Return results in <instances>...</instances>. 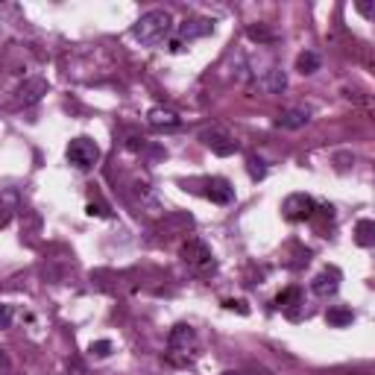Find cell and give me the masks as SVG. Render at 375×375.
Listing matches in <instances>:
<instances>
[{"mask_svg":"<svg viewBox=\"0 0 375 375\" xmlns=\"http://www.w3.org/2000/svg\"><path fill=\"white\" fill-rule=\"evenodd\" d=\"M170 33H173V18L168 9H150L132 26V35L141 41L144 47H159Z\"/></svg>","mask_w":375,"mask_h":375,"instance_id":"cell-1","label":"cell"},{"mask_svg":"<svg viewBox=\"0 0 375 375\" xmlns=\"http://www.w3.org/2000/svg\"><path fill=\"white\" fill-rule=\"evenodd\" d=\"M67 161L79 170H91L94 164L100 161V147H97V141H91L88 135H77V138H71V144H67Z\"/></svg>","mask_w":375,"mask_h":375,"instance_id":"cell-2","label":"cell"},{"mask_svg":"<svg viewBox=\"0 0 375 375\" xmlns=\"http://www.w3.org/2000/svg\"><path fill=\"white\" fill-rule=\"evenodd\" d=\"M168 349L173 358H185L191 360L193 352H197V331H193L188 323H179L170 328V335H168Z\"/></svg>","mask_w":375,"mask_h":375,"instance_id":"cell-3","label":"cell"},{"mask_svg":"<svg viewBox=\"0 0 375 375\" xmlns=\"http://www.w3.org/2000/svg\"><path fill=\"white\" fill-rule=\"evenodd\" d=\"M317 212L314 200L308 197V193H290V197H285L282 202V214L290 220V223H302V220H311Z\"/></svg>","mask_w":375,"mask_h":375,"instance_id":"cell-4","label":"cell"},{"mask_svg":"<svg viewBox=\"0 0 375 375\" xmlns=\"http://www.w3.org/2000/svg\"><path fill=\"white\" fill-rule=\"evenodd\" d=\"M182 261L193 270H208L214 267V258H212V249H208L200 238H191L185 246H182Z\"/></svg>","mask_w":375,"mask_h":375,"instance_id":"cell-5","label":"cell"},{"mask_svg":"<svg viewBox=\"0 0 375 375\" xmlns=\"http://www.w3.org/2000/svg\"><path fill=\"white\" fill-rule=\"evenodd\" d=\"M202 144L214 152V156H234L238 152V141L229 135V132H223V129H205L202 132Z\"/></svg>","mask_w":375,"mask_h":375,"instance_id":"cell-6","label":"cell"},{"mask_svg":"<svg viewBox=\"0 0 375 375\" xmlns=\"http://www.w3.org/2000/svg\"><path fill=\"white\" fill-rule=\"evenodd\" d=\"M340 270L337 267H326V270H319L317 276H314V282H311V290L317 296H323V299H328V296H335L337 290H340Z\"/></svg>","mask_w":375,"mask_h":375,"instance_id":"cell-7","label":"cell"},{"mask_svg":"<svg viewBox=\"0 0 375 375\" xmlns=\"http://www.w3.org/2000/svg\"><path fill=\"white\" fill-rule=\"evenodd\" d=\"M205 197L212 200V202H217V205H229V202L234 200V188H232L229 179L212 176V179L205 182Z\"/></svg>","mask_w":375,"mask_h":375,"instance_id":"cell-8","label":"cell"},{"mask_svg":"<svg viewBox=\"0 0 375 375\" xmlns=\"http://www.w3.org/2000/svg\"><path fill=\"white\" fill-rule=\"evenodd\" d=\"M47 88H50V86H47V79L33 77V79H26L24 86L18 88V97H15V100H18V106H35L41 97L47 94Z\"/></svg>","mask_w":375,"mask_h":375,"instance_id":"cell-9","label":"cell"},{"mask_svg":"<svg viewBox=\"0 0 375 375\" xmlns=\"http://www.w3.org/2000/svg\"><path fill=\"white\" fill-rule=\"evenodd\" d=\"M147 120H150V127H152V129H179V127H182V118H179L173 109H161V106L150 109V112H147Z\"/></svg>","mask_w":375,"mask_h":375,"instance_id":"cell-10","label":"cell"},{"mask_svg":"<svg viewBox=\"0 0 375 375\" xmlns=\"http://www.w3.org/2000/svg\"><path fill=\"white\" fill-rule=\"evenodd\" d=\"M208 33H214V21H208V18H188L182 26H179V38L182 41L202 38Z\"/></svg>","mask_w":375,"mask_h":375,"instance_id":"cell-11","label":"cell"},{"mask_svg":"<svg viewBox=\"0 0 375 375\" xmlns=\"http://www.w3.org/2000/svg\"><path fill=\"white\" fill-rule=\"evenodd\" d=\"M308 120H311L308 109H285V112L279 115V120H276V127L279 129H302Z\"/></svg>","mask_w":375,"mask_h":375,"instance_id":"cell-12","label":"cell"},{"mask_svg":"<svg viewBox=\"0 0 375 375\" xmlns=\"http://www.w3.org/2000/svg\"><path fill=\"white\" fill-rule=\"evenodd\" d=\"M326 323L331 328H346L355 323V314H352V308H346V305H331L326 311Z\"/></svg>","mask_w":375,"mask_h":375,"instance_id":"cell-13","label":"cell"},{"mask_svg":"<svg viewBox=\"0 0 375 375\" xmlns=\"http://www.w3.org/2000/svg\"><path fill=\"white\" fill-rule=\"evenodd\" d=\"M261 86H264V91H270V94H282L287 88V77H285V71H279V67H270V71H264Z\"/></svg>","mask_w":375,"mask_h":375,"instance_id":"cell-14","label":"cell"},{"mask_svg":"<svg viewBox=\"0 0 375 375\" xmlns=\"http://www.w3.org/2000/svg\"><path fill=\"white\" fill-rule=\"evenodd\" d=\"M355 244L364 246V249H372L375 246V220H358V226H355Z\"/></svg>","mask_w":375,"mask_h":375,"instance_id":"cell-15","label":"cell"},{"mask_svg":"<svg viewBox=\"0 0 375 375\" xmlns=\"http://www.w3.org/2000/svg\"><path fill=\"white\" fill-rule=\"evenodd\" d=\"M296 71H299L302 77L317 74V71H319V56H317L314 50H302L299 56H296Z\"/></svg>","mask_w":375,"mask_h":375,"instance_id":"cell-16","label":"cell"},{"mask_svg":"<svg viewBox=\"0 0 375 375\" xmlns=\"http://www.w3.org/2000/svg\"><path fill=\"white\" fill-rule=\"evenodd\" d=\"M294 305H302V290L299 287H287L282 290L279 296H276V308H294Z\"/></svg>","mask_w":375,"mask_h":375,"instance_id":"cell-17","label":"cell"},{"mask_svg":"<svg viewBox=\"0 0 375 375\" xmlns=\"http://www.w3.org/2000/svg\"><path fill=\"white\" fill-rule=\"evenodd\" d=\"M246 35L253 38V41H258V45H270V41L276 38V33L270 30V26H264V24H258V26H249Z\"/></svg>","mask_w":375,"mask_h":375,"instance_id":"cell-18","label":"cell"},{"mask_svg":"<svg viewBox=\"0 0 375 375\" xmlns=\"http://www.w3.org/2000/svg\"><path fill=\"white\" fill-rule=\"evenodd\" d=\"M246 170H249V176H253L255 182H261V179L267 176V164H264V159H258V156H249L246 159Z\"/></svg>","mask_w":375,"mask_h":375,"instance_id":"cell-19","label":"cell"},{"mask_svg":"<svg viewBox=\"0 0 375 375\" xmlns=\"http://www.w3.org/2000/svg\"><path fill=\"white\" fill-rule=\"evenodd\" d=\"M88 355L97 358V360L109 358V355H112V340H94V343L88 346Z\"/></svg>","mask_w":375,"mask_h":375,"instance_id":"cell-20","label":"cell"},{"mask_svg":"<svg viewBox=\"0 0 375 375\" xmlns=\"http://www.w3.org/2000/svg\"><path fill=\"white\" fill-rule=\"evenodd\" d=\"M355 9H358L364 18H375V3H367V0H358Z\"/></svg>","mask_w":375,"mask_h":375,"instance_id":"cell-21","label":"cell"},{"mask_svg":"<svg viewBox=\"0 0 375 375\" xmlns=\"http://www.w3.org/2000/svg\"><path fill=\"white\" fill-rule=\"evenodd\" d=\"M12 317H15V311H12V305H3V328H12Z\"/></svg>","mask_w":375,"mask_h":375,"instance_id":"cell-22","label":"cell"},{"mask_svg":"<svg viewBox=\"0 0 375 375\" xmlns=\"http://www.w3.org/2000/svg\"><path fill=\"white\" fill-rule=\"evenodd\" d=\"M249 375H273V372H270V369H264V367H255V369L249 372Z\"/></svg>","mask_w":375,"mask_h":375,"instance_id":"cell-23","label":"cell"},{"mask_svg":"<svg viewBox=\"0 0 375 375\" xmlns=\"http://www.w3.org/2000/svg\"><path fill=\"white\" fill-rule=\"evenodd\" d=\"M223 375H241V372H234V369H226V372H223Z\"/></svg>","mask_w":375,"mask_h":375,"instance_id":"cell-24","label":"cell"}]
</instances>
